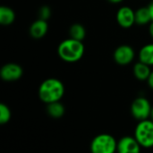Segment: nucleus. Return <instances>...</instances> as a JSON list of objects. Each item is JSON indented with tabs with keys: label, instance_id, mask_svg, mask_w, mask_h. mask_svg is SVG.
<instances>
[{
	"label": "nucleus",
	"instance_id": "15",
	"mask_svg": "<svg viewBox=\"0 0 153 153\" xmlns=\"http://www.w3.org/2000/svg\"><path fill=\"white\" fill-rule=\"evenodd\" d=\"M47 110L48 115L54 118H60L65 114V107L59 101L48 103Z\"/></svg>",
	"mask_w": 153,
	"mask_h": 153
},
{
	"label": "nucleus",
	"instance_id": "10",
	"mask_svg": "<svg viewBox=\"0 0 153 153\" xmlns=\"http://www.w3.org/2000/svg\"><path fill=\"white\" fill-rule=\"evenodd\" d=\"M48 22L46 20L43 19H39L37 21H35L30 28V33L31 35L32 38L34 39H40L43 36L46 35L47 31H48Z\"/></svg>",
	"mask_w": 153,
	"mask_h": 153
},
{
	"label": "nucleus",
	"instance_id": "5",
	"mask_svg": "<svg viewBox=\"0 0 153 153\" xmlns=\"http://www.w3.org/2000/svg\"><path fill=\"white\" fill-rule=\"evenodd\" d=\"M152 106L149 100L145 98H137L134 100L131 107V111L134 118L142 121L148 119L152 113Z\"/></svg>",
	"mask_w": 153,
	"mask_h": 153
},
{
	"label": "nucleus",
	"instance_id": "2",
	"mask_svg": "<svg viewBox=\"0 0 153 153\" xmlns=\"http://www.w3.org/2000/svg\"><path fill=\"white\" fill-rule=\"evenodd\" d=\"M59 56L65 62L74 63L79 61L84 53V46L81 40L73 38L60 43L57 49Z\"/></svg>",
	"mask_w": 153,
	"mask_h": 153
},
{
	"label": "nucleus",
	"instance_id": "17",
	"mask_svg": "<svg viewBox=\"0 0 153 153\" xmlns=\"http://www.w3.org/2000/svg\"><path fill=\"white\" fill-rule=\"evenodd\" d=\"M11 118V111L9 108L4 104H0V124L4 125L7 123Z\"/></svg>",
	"mask_w": 153,
	"mask_h": 153
},
{
	"label": "nucleus",
	"instance_id": "3",
	"mask_svg": "<svg viewBox=\"0 0 153 153\" xmlns=\"http://www.w3.org/2000/svg\"><path fill=\"white\" fill-rule=\"evenodd\" d=\"M135 138L141 146L151 148L153 146V121L142 120L135 128Z\"/></svg>",
	"mask_w": 153,
	"mask_h": 153
},
{
	"label": "nucleus",
	"instance_id": "11",
	"mask_svg": "<svg viewBox=\"0 0 153 153\" xmlns=\"http://www.w3.org/2000/svg\"><path fill=\"white\" fill-rule=\"evenodd\" d=\"M151 69H150V65L145 64V63H143V62H139L137 63L134 67V76L138 79V80H141V81H143V80H147L151 74Z\"/></svg>",
	"mask_w": 153,
	"mask_h": 153
},
{
	"label": "nucleus",
	"instance_id": "18",
	"mask_svg": "<svg viewBox=\"0 0 153 153\" xmlns=\"http://www.w3.org/2000/svg\"><path fill=\"white\" fill-rule=\"evenodd\" d=\"M51 14V12H50V8L48 7V6H43L40 8L39 10V17L40 19H43V20H48Z\"/></svg>",
	"mask_w": 153,
	"mask_h": 153
},
{
	"label": "nucleus",
	"instance_id": "4",
	"mask_svg": "<svg viewBox=\"0 0 153 153\" xmlns=\"http://www.w3.org/2000/svg\"><path fill=\"white\" fill-rule=\"evenodd\" d=\"M117 148V143L115 138L107 134L96 136L91 144V151L93 153H113Z\"/></svg>",
	"mask_w": 153,
	"mask_h": 153
},
{
	"label": "nucleus",
	"instance_id": "1",
	"mask_svg": "<svg viewBox=\"0 0 153 153\" xmlns=\"http://www.w3.org/2000/svg\"><path fill=\"white\" fill-rule=\"evenodd\" d=\"M65 93V86L63 82L57 79L50 78L44 81L39 89V99L48 104L55 101H59Z\"/></svg>",
	"mask_w": 153,
	"mask_h": 153
},
{
	"label": "nucleus",
	"instance_id": "12",
	"mask_svg": "<svg viewBox=\"0 0 153 153\" xmlns=\"http://www.w3.org/2000/svg\"><path fill=\"white\" fill-rule=\"evenodd\" d=\"M15 13L13 9L7 6L0 7V23L2 25H10L14 22Z\"/></svg>",
	"mask_w": 153,
	"mask_h": 153
},
{
	"label": "nucleus",
	"instance_id": "23",
	"mask_svg": "<svg viewBox=\"0 0 153 153\" xmlns=\"http://www.w3.org/2000/svg\"><path fill=\"white\" fill-rule=\"evenodd\" d=\"M151 117H152V120L153 121V108H152V113H151Z\"/></svg>",
	"mask_w": 153,
	"mask_h": 153
},
{
	"label": "nucleus",
	"instance_id": "20",
	"mask_svg": "<svg viewBox=\"0 0 153 153\" xmlns=\"http://www.w3.org/2000/svg\"><path fill=\"white\" fill-rule=\"evenodd\" d=\"M149 7V10H150V13H151V16H152V20L153 21V2L148 6Z\"/></svg>",
	"mask_w": 153,
	"mask_h": 153
},
{
	"label": "nucleus",
	"instance_id": "14",
	"mask_svg": "<svg viewBox=\"0 0 153 153\" xmlns=\"http://www.w3.org/2000/svg\"><path fill=\"white\" fill-rule=\"evenodd\" d=\"M139 59L143 63L153 65V44H148L140 50Z\"/></svg>",
	"mask_w": 153,
	"mask_h": 153
},
{
	"label": "nucleus",
	"instance_id": "7",
	"mask_svg": "<svg viewBox=\"0 0 153 153\" xmlns=\"http://www.w3.org/2000/svg\"><path fill=\"white\" fill-rule=\"evenodd\" d=\"M134 57V51L128 45L119 46L114 52L115 61L122 65H128L129 63H131Z\"/></svg>",
	"mask_w": 153,
	"mask_h": 153
},
{
	"label": "nucleus",
	"instance_id": "9",
	"mask_svg": "<svg viewBox=\"0 0 153 153\" xmlns=\"http://www.w3.org/2000/svg\"><path fill=\"white\" fill-rule=\"evenodd\" d=\"M117 151L119 153H138L141 151V145L135 137L126 136L117 143Z\"/></svg>",
	"mask_w": 153,
	"mask_h": 153
},
{
	"label": "nucleus",
	"instance_id": "16",
	"mask_svg": "<svg viewBox=\"0 0 153 153\" xmlns=\"http://www.w3.org/2000/svg\"><path fill=\"white\" fill-rule=\"evenodd\" d=\"M70 35H71V38L82 41L83 39L85 38L86 30L82 24L75 23V24L72 25L70 28Z\"/></svg>",
	"mask_w": 153,
	"mask_h": 153
},
{
	"label": "nucleus",
	"instance_id": "22",
	"mask_svg": "<svg viewBox=\"0 0 153 153\" xmlns=\"http://www.w3.org/2000/svg\"><path fill=\"white\" fill-rule=\"evenodd\" d=\"M109 2H111V3H120V2H122L123 0H108Z\"/></svg>",
	"mask_w": 153,
	"mask_h": 153
},
{
	"label": "nucleus",
	"instance_id": "6",
	"mask_svg": "<svg viewBox=\"0 0 153 153\" xmlns=\"http://www.w3.org/2000/svg\"><path fill=\"white\" fill-rule=\"evenodd\" d=\"M117 21L121 27L130 28L135 23V12L128 6H123L117 13Z\"/></svg>",
	"mask_w": 153,
	"mask_h": 153
},
{
	"label": "nucleus",
	"instance_id": "8",
	"mask_svg": "<svg viewBox=\"0 0 153 153\" xmlns=\"http://www.w3.org/2000/svg\"><path fill=\"white\" fill-rule=\"evenodd\" d=\"M22 75V68L17 64H6L0 71V76L4 81L13 82L20 79Z\"/></svg>",
	"mask_w": 153,
	"mask_h": 153
},
{
	"label": "nucleus",
	"instance_id": "19",
	"mask_svg": "<svg viewBox=\"0 0 153 153\" xmlns=\"http://www.w3.org/2000/svg\"><path fill=\"white\" fill-rule=\"evenodd\" d=\"M147 81H148V84H149V86L153 89V72L151 73V74H150V76H149V78L147 79Z\"/></svg>",
	"mask_w": 153,
	"mask_h": 153
},
{
	"label": "nucleus",
	"instance_id": "21",
	"mask_svg": "<svg viewBox=\"0 0 153 153\" xmlns=\"http://www.w3.org/2000/svg\"><path fill=\"white\" fill-rule=\"evenodd\" d=\"M150 34H151V36L153 38V21L152 22V24L150 25Z\"/></svg>",
	"mask_w": 153,
	"mask_h": 153
},
{
	"label": "nucleus",
	"instance_id": "13",
	"mask_svg": "<svg viewBox=\"0 0 153 153\" xmlns=\"http://www.w3.org/2000/svg\"><path fill=\"white\" fill-rule=\"evenodd\" d=\"M152 20L149 7H141L135 12V23L138 25H144L149 23Z\"/></svg>",
	"mask_w": 153,
	"mask_h": 153
}]
</instances>
